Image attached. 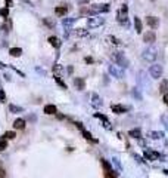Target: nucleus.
Returning <instances> with one entry per match:
<instances>
[{
	"instance_id": "1",
	"label": "nucleus",
	"mask_w": 168,
	"mask_h": 178,
	"mask_svg": "<svg viewBox=\"0 0 168 178\" xmlns=\"http://www.w3.org/2000/svg\"><path fill=\"white\" fill-rule=\"evenodd\" d=\"M109 11V5H91L89 8H83L81 13L83 15H96L100 12H108Z\"/></svg>"
},
{
	"instance_id": "2",
	"label": "nucleus",
	"mask_w": 168,
	"mask_h": 178,
	"mask_svg": "<svg viewBox=\"0 0 168 178\" xmlns=\"http://www.w3.org/2000/svg\"><path fill=\"white\" fill-rule=\"evenodd\" d=\"M142 58L145 59L146 62H153L156 58H158V52H156V49L155 48H146L145 51H143V54H142Z\"/></svg>"
},
{
	"instance_id": "3",
	"label": "nucleus",
	"mask_w": 168,
	"mask_h": 178,
	"mask_svg": "<svg viewBox=\"0 0 168 178\" xmlns=\"http://www.w3.org/2000/svg\"><path fill=\"white\" fill-rule=\"evenodd\" d=\"M112 59H114V62L115 64H118L119 67H125V69H127V67H128V59L125 58V55L123 54V52H114L112 54Z\"/></svg>"
},
{
	"instance_id": "4",
	"label": "nucleus",
	"mask_w": 168,
	"mask_h": 178,
	"mask_svg": "<svg viewBox=\"0 0 168 178\" xmlns=\"http://www.w3.org/2000/svg\"><path fill=\"white\" fill-rule=\"evenodd\" d=\"M108 70H109V74L116 77V79H123L124 77V70H123V67H119L118 64H112L108 67Z\"/></svg>"
},
{
	"instance_id": "5",
	"label": "nucleus",
	"mask_w": 168,
	"mask_h": 178,
	"mask_svg": "<svg viewBox=\"0 0 168 178\" xmlns=\"http://www.w3.org/2000/svg\"><path fill=\"white\" fill-rule=\"evenodd\" d=\"M162 65L161 64H152L151 67H149V74H151V77L152 79H159L161 76H162Z\"/></svg>"
},
{
	"instance_id": "6",
	"label": "nucleus",
	"mask_w": 168,
	"mask_h": 178,
	"mask_svg": "<svg viewBox=\"0 0 168 178\" xmlns=\"http://www.w3.org/2000/svg\"><path fill=\"white\" fill-rule=\"evenodd\" d=\"M105 22V18H99V16H90L87 19V25L90 28H96V27H100Z\"/></svg>"
},
{
	"instance_id": "7",
	"label": "nucleus",
	"mask_w": 168,
	"mask_h": 178,
	"mask_svg": "<svg viewBox=\"0 0 168 178\" xmlns=\"http://www.w3.org/2000/svg\"><path fill=\"white\" fill-rule=\"evenodd\" d=\"M127 12H128L127 5H123L118 11V21L121 22V24H125V25H127Z\"/></svg>"
},
{
	"instance_id": "8",
	"label": "nucleus",
	"mask_w": 168,
	"mask_h": 178,
	"mask_svg": "<svg viewBox=\"0 0 168 178\" xmlns=\"http://www.w3.org/2000/svg\"><path fill=\"white\" fill-rule=\"evenodd\" d=\"M90 104H91L94 108H100V107L103 105V101H102V98H100L98 94H93V95H91V101H90Z\"/></svg>"
},
{
	"instance_id": "9",
	"label": "nucleus",
	"mask_w": 168,
	"mask_h": 178,
	"mask_svg": "<svg viewBox=\"0 0 168 178\" xmlns=\"http://www.w3.org/2000/svg\"><path fill=\"white\" fill-rule=\"evenodd\" d=\"M143 156H145L146 160H156L161 158V154L156 153V151H151V150H145V153H143Z\"/></svg>"
},
{
	"instance_id": "10",
	"label": "nucleus",
	"mask_w": 168,
	"mask_h": 178,
	"mask_svg": "<svg viewBox=\"0 0 168 178\" xmlns=\"http://www.w3.org/2000/svg\"><path fill=\"white\" fill-rule=\"evenodd\" d=\"M111 110L114 111V113H116V114H123V113H125L128 108L125 105H121V104H112L111 105Z\"/></svg>"
},
{
	"instance_id": "11",
	"label": "nucleus",
	"mask_w": 168,
	"mask_h": 178,
	"mask_svg": "<svg viewBox=\"0 0 168 178\" xmlns=\"http://www.w3.org/2000/svg\"><path fill=\"white\" fill-rule=\"evenodd\" d=\"M146 24L151 27V28H156L159 25V19L156 16H148L146 18Z\"/></svg>"
},
{
	"instance_id": "12",
	"label": "nucleus",
	"mask_w": 168,
	"mask_h": 178,
	"mask_svg": "<svg viewBox=\"0 0 168 178\" xmlns=\"http://www.w3.org/2000/svg\"><path fill=\"white\" fill-rule=\"evenodd\" d=\"M74 86L78 89V91H84L86 89V82L83 77H75L74 79Z\"/></svg>"
},
{
	"instance_id": "13",
	"label": "nucleus",
	"mask_w": 168,
	"mask_h": 178,
	"mask_svg": "<svg viewBox=\"0 0 168 178\" xmlns=\"http://www.w3.org/2000/svg\"><path fill=\"white\" fill-rule=\"evenodd\" d=\"M94 116L98 117V119H100V120H103V126H105L106 129H109V131L112 129V126H111V122L108 120V117H106L105 114H100V113H96Z\"/></svg>"
},
{
	"instance_id": "14",
	"label": "nucleus",
	"mask_w": 168,
	"mask_h": 178,
	"mask_svg": "<svg viewBox=\"0 0 168 178\" xmlns=\"http://www.w3.org/2000/svg\"><path fill=\"white\" fill-rule=\"evenodd\" d=\"M148 137H151L152 140H161V138H164V132H159V131H149V132H148Z\"/></svg>"
},
{
	"instance_id": "15",
	"label": "nucleus",
	"mask_w": 168,
	"mask_h": 178,
	"mask_svg": "<svg viewBox=\"0 0 168 178\" xmlns=\"http://www.w3.org/2000/svg\"><path fill=\"white\" fill-rule=\"evenodd\" d=\"M44 113L46 114H56L58 113V108L53 104H47V105H44Z\"/></svg>"
},
{
	"instance_id": "16",
	"label": "nucleus",
	"mask_w": 168,
	"mask_h": 178,
	"mask_svg": "<svg viewBox=\"0 0 168 178\" xmlns=\"http://www.w3.org/2000/svg\"><path fill=\"white\" fill-rule=\"evenodd\" d=\"M143 40H145L146 43H153V42H155V33H153V31L145 33V36H143Z\"/></svg>"
},
{
	"instance_id": "17",
	"label": "nucleus",
	"mask_w": 168,
	"mask_h": 178,
	"mask_svg": "<svg viewBox=\"0 0 168 178\" xmlns=\"http://www.w3.org/2000/svg\"><path fill=\"white\" fill-rule=\"evenodd\" d=\"M159 92H162V94H167V92H168V79H162V80H161Z\"/></svg>"
},
{
	"instance_id": "18",
	"label": "nucleus",
	"mask_w": 168,
	"mask_h": 178,
	"mask_svg": "<svg viewBox=\"0 0 168 178\" xmlns=\"http://www.w3.org/2000/svg\"><path fill=\"white\" fill-rule=\"evenodd\" d=\"M9 111L10 113H22L24 111V107H21V105H15V104H9Z\"/></svg>"
},
{
	"instance_id": "19",
	"label": "nucleus",
	"mask_w": 168,
	"mask_h": 178,
	"mask_svg": "<svg viewBox=\"0 0 168 178\" xmlns=\"http://www.w3.org/2000/svg\"><path fill=\"white\" fill-rule=\"evenodd\" d=\"M112 165L116 168L118 172L123 171V165H121V162H119V158H116V156H114V158H112Z\"/></svg>"
},
{
	"instance_id": "20",
	"label": "nucleus",
	"mask_w": 168,
	"mask_h": 178,
	"mask_svg": "<svg viewBox=\"0 0 168 178\" xmlns=\"http://www.w3.org/2000/svg\"><path fill=\"white\" fill-rule=\"evenodd\" d=\"M13 128L15 129H24V128H25V120H24V119H16L13 122Z\"/></svg>"
},
{
	"instance_id": "21",
	"label": "nucleus",
	"mask_w": 168,
	"mask_h": 178,
	"mask_svg": "<svg viewBox=\"0 0 168 178\" xmlns=\"http://www.w3.org/2000/svg\"><path fill=\"white\" fill-rule=\"evenodd\" d=\"M74 22H75V18H66V19H63V21H62V25H63L66 30H69V27L72 25Z\"/></svg>"
},
{
	"instance_id": "22",
	"label": "nucleus",
	"mask_w": 168,
	"mask_h": 178,
	"mask_svg": "<svg viewBox=\"0 0 168 178\" xmlns=\"http://www.w3.org/2000/svg\"><path fill=\"white\" fill-rule=\"evenodd\" d=\"M128 135H130V137H133V138L140 140V138H142V132H140V129H131V131L128 132Z\"/></svg>"
},
{
	"instance_id": "23",
	"label": "nucleus",
	"mask_w": 168,
	"mask_h": 178,
	"mask_svg": "<svg viewBox=\"0 0 168 178\" xmlns=\"http://www.w3.org/2000/svg\"><path fill=\"white\" fill-rule=\"evenodd\" d=\"M49 43L52 44L53 48H59V46H61V40H59L58 37H53V36L49 37Z\"/></svg>"
},
{
	"instance_id": "24",
	"label": "nucleus",
	"mask_w": 168,
	"mask_h": 178,
	"mask_svg": "<svg viewBox=\"0 0 168 178\" xmlns=\"http://www.w3.org/2000/svg\"><path fill=\"white\" fill-rule=\"evenodd\" d=\"M66 12H68V8H66V6H58V8L55 9V13H56V15H59V16L65 15Z\"/></svg>"
},
{
	"instance_id": "25",
	"label": "nucleus",
	"mask_w": 168,
	"mask_h": 178,
	"mask_svg": "<svg viewBox=\"0 0 168 178\" xmlns=\"http://www.w3.org/2000/svg\"><path fill=\"white\" fill-rule=\"evenodd\" d=\"M9 54H10L12 57H21L22 49H21V48H12V49L9 51Z\"/></svg>"
},
{
	"instance_id": "26",
	"label": "nucleus",
	"mask_w": 168,
	"mask_h": 178,
	"mask_svg": "<svg viewBox=\"0 0 168 178\" xmlns=\"http://www.w3.org/2000/svg\"><path fill=\"white\" fill-rule=\"evenodd\" d=\"M81 134H83V137H84L86 140H91V141H94V143H98V140L93 138V137H91V134H90V132H87L86 129H83V131H81Z\"/></svg>"
},
{
	"instance_id": "27",
	"label": "nucleus",
	"mask_w": 168,
	"mask_h": 178,
	"mask_svg": "<svg viewBox=\"0 0 168 178\" xmlns=\"http://www.w3.org/2000/svg\"><path fill=\"white\" fill-rule=\"evenodd\" d=\"M139 76H140V77H139V83L143 85V86H146V73H145V71H140Z\"/></svg>"
},
{
	"instance_id": "28",
	"label": "nucleus",
	"mask_w": 168,
	"mask_h": 178,
	"mask_svg": "<svg viewBox=\"0 0 168 178\" xmlns=\"http://www.w3.org/2000/svg\"><path fill=\"white\" fill-rule=\"evenodd\" d=\"M15 137H16V134L13 131H8V132L3 134V138H6V140H13Z\"/></svg>"
},
{
	"instance_id": "29",
	"label": "nucleus",
	"mask_w": 168,
	"mask_h": 178,
	"mask_svg": "<svg viewBox=\"0 0 168 178\" xmlns=\"http://www.w3.org/2000/svg\"><path fill=\"white\" fill-rule=\"evenodd\" d=\"M134 27H136V31H137V33H142V21H140L139 18L134 19Z\"/></svg>"
},
{
	"instance_id": "30",
	"label": "nucleus",
	"mask_w": 168,
	"mask_h": 178,
	"mask_svg": "<svg viewBox=\"0 0 168 178\" xmlns=\"http://www.w3.org/2000/svg\"><path fill=\"white\" fill-rule=\"evenodd\" d=\"M6 148H8V140L2 138V140H0V151H5Z\"/></svg>"
},
{
	"instance_id": "31",
	"label": "nucleus",
	"mask_w": 168,
	"mask_h": 178,
	"mask_svg": "<svg viewBox=\"0 0 168 178\" xmlns=\"http://www.w3.org/2000/svg\"><path fill=\"white\" fill-rule=\"evenodd\" d=\"M74 34L75 36H87V31L84 28H78L77 31H74Z\"/></svg>"
},
{
	"instance_id": "32",
	"label": "nucleus",
	"mask_w": 168,
	"mask_h": 178,
	"mask_svg": "<svg viewBox=\"0 0 168 178\" xmlns=\"http://www.w3.org/2000/svg\"><path fill=\"white\" fill-rule=\"evenodd\" d=\"M0 15H2L3 18H8V16H9V9H8V8L0 9Z\"/></svg>"
},
{
	"instance_id": "33",
	"label": "nucleus",
	"mask_w": 168,
	"mask_h": 178,
	"mask_svg": "<svg viewBox=\"0 0 168 178\" xmlns=\"http://www.w3.org/2000/svg\"><path fill=\"white\" fill-rule=\"evenodd\" d=\"M55 80H56V82H58V85H59V86H62V88H63V89H66V85H65V83H63V82H62V79H61V77H59V76H55Z\"/></svg>"
},
{
	"instance_id": "34",
	"label": "nucleus",
	"mask_w": 168,
	"mask_h": 178,
	"mask_svg": "<svg viewBox=\"0 0 168 178\" xmlns=\"http://www.w3.org/2000/svg\"><path fill=\"white\" fill-rule=\"evenodd\" d=\"M136 89H137V88H136ZM136 89H133V97H134V98H137L139 101H142V95H140V92H139V91H136Z\"/></svg>"
},
{
	"instance_id": "35",
	"label": "nucleus",
	"mask_w": 168,
	"mask_h": 178,
	"mask_svg": "<svg viewBox=\"0 0 168 178\" xmlns=\"http://www.w3.org/2000/svg\"><path fill=\"white\" fill-rule=\"evenodd\" d=\"M43 22H44L46 25H49V27H55V24H53V22H52L49 18H44V19H43Z\"/></svg>"
},
{
	"instance_id": "36",
	"label": "nucleus",
	"mask_w": 168,
	"mask_h": 178,
	"mask_svg": "<svg viewBox=\"0 0 168 178\" xmlns=\"http://www.w3.org/2000/svg\"><path fill=\"white\" fill-rule=\"evenodd\" d=\"M0 178H6V171L2 166V162H0Z\"/></svg>"
},
{
	"instance_id": "37",
	"label": "nucleus",
	"mask_w": 168,
	"mask_h": 178,
	"mask_svg": "<svg viewBox=\"0 0 168 178\" xmlns=\"http://www.w3.org/2000/svg\"><path fill=\"white\" fill-rule=\"evenodd\" d=\"M0 101H2V102L6 101V95H5V91H3V89H0Z\"/></svg>"
},
{
	"instance_id": "38",
	"label": "nucleus",
	"mask_w": 168,
	"mask_h": 178,
	"mask_svg": "<svg viewBox=\"0 0 168 178\" xmlns=\"http://www.w3.org/2000/svg\"><path fill=\"white\" fill-rule=\"evenodd\" d=\"M161 120L164 122V125H165V129L168 131V116H162V117H161Z\"/></svg>"
},
{
	"instance_id": "39",
	"label": "nucleus",
	"mask_w": 168,
	"mask_h": 178,
	"mask_svg": "<svg viewBox=\"0 0 168 178\" xmlns=\"http://www.w3.org/2000/svg\"><path fill=\"white\" fill-rule=\"evenodd\" d=\"M162 101H164V104H165V105H168V92H167V94H164Z\"/></svg>"
},
{
	"instance_id": "40",
	"label": "nucleus",
	"mask_w": 168,
	"mask_h": 178,
	"mask_svg": "<svg viewBox=\"0 0 168 178\" xmlns=\"http://www.w3.org/2000/svg\"><path fill=\"white\" fill-rule=\"evenodd\" d=\"M109 40H112V43H114V44H119V40H118V39H115V37H112V36L109 37Z\"/></svg>"
},
{
	"instance_id": "41",
	"label": "nucleus",
	"mask_w": 168,
	"mask_h": 178,
	"mask_svg": "<svg viewBox=\"0 0 168 178\" xmlns=\"http://www.w3.org/2000/svg\"><path fill=\"white\" fill-rule=\"evenodd\" d=\"M28 120H30V122H36V120H37V117H36L34 114H28Z\"/></svg>"
},
{
	"instance_id": "42",
	"label": "nucleus",
	"mask_w": 168,
	"mask_h": 178,
	"mask_svg": "<svg viewBox=\"0 0 168 178\" xmlns=\"http://www.w3.org/2000/svg\"><path fill=\"white\" fill-rule=\"evenodd\" d=\"M134 159H136V160H137L139 163H143V159L140 158V156H137V154H134Z\"/></svg>"
},
{
	"instance_id": "43",
	"label": "nucleus",
	"mask_w": 168,
	"mask_h": 178,
	"mask_svg": "<svg viewBox=\"0 0 168 178\" xmlns=\"http://www.w3.org/2000/svg\"><path fill=\"white\" fill-rule=\"evenodd\" d=\"M75 126H77L80 131H83V129H84V128H83V123H80V122H75Z\"/></svg>"
},
{
	"instance_id": "44",
	"label": "nucleus",
	"mask_w": 168,
	"mask_h": 178,
	"mask_svg": "<svg viewBox=\"0 0 168 178\" xmlns=\"http://www.w3.org/2000/svg\"><path fill=\"white\" fill-rule=\"evenodd\" d=\"M40 74H43V76H46V70H41V69H38V67H37V69H36Z\"/></svg>"
},
{
	"instance_id": "45",
	"label": "nucleus",
	"mask_w": 168,
	"mask_h": 178,
	"mask_svg": "<svg viewBox=\"0 0 168 178\" xmlns=\"http://www.w3.org/2000/svg\"><path fill=\"white\" fill-rule=\"evenodd\" d=\"M5 2H6V5H8V8L13 5V0H5Z\"/></svg>"
},
{
	"instance_id": "46",
	"label": "nucleus",
	"mask_w": 168,
	"mask_h": 178,
	"mask_svg": "<svg viewBox=\"0 0 168 178\" xmlns=\"http://www.w3.org/2000/svg\"><path fill=\"white\" fill-rule=\"evenodd\" d=\"M2 30H3V31H8V25L3 24V25H2Z\"/></svg>"
},
{
	"instance_id": "47",
	"label": "nucleus",
	"mask_w": 168,
	"mask_h": 178,
	"mask_svg": "<svg viewBox=\"0 0 168 178\" xmlns=\"http://www.w3.org/2000/svg\"><path fill=\"white\" fill-rule=\"evenodd\" d=\"M77 2H78V3H81V5H83V3H87V2H89V0H77Z\"/></svg>"
},
{
	"instance_id": "48",
	"label": "nucleus",
	"mask_w": 168,
	"mask_h": 178,
	"mask_svg": "<svg viewBox=\"0 0 168 178\" xmlns=\"http://www.w3.org/2000/svg\"><path fill=\"white\" fill-rule=\"evenodd\" d=\"M86 62H93V59H91V58H89V57H87V58H86Z\"/></svg>"
},
{
	"instance_id": "49",
	"label": "nucleus",
	"mask_w": 168,
	"mask_h": 178,
	"mask_svg": "<svg viewBox=\"0 0 168 178\" xmlns=\"http://www.w3.org/2000/svg\"><path fill=\"white\" fill-rule=\"evenodd\" d=\"M5 67H6V65H5L3 62H0V70H2V69H5Z\"/></svg>"
},
{
	"instance_id": "50",
	"label": "nucleus",
	"mask_w": 168,
	"mask_h": 178,
	"mask_svg": "<svg viewBox=\"0 0 168 178\" xmlns=\"http://www.w3.org/2000/svg\"><path fill=\"white\" fill-rule=\"evenodd\" d=\"M162 172H164V174H167V175H168V169H164V171H162Z\"/></svg>"
}]
</instances>
